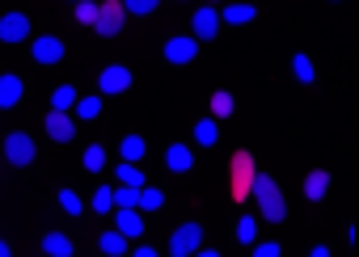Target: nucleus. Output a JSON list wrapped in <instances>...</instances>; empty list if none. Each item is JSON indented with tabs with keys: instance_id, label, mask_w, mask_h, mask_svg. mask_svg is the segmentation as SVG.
I'll list each match as a JSON object with an SVG mask.
<instances>
[{
	"instance_id": "423d86ee",
	"label": "nucleus",
	"mask_w": 359,
	"mask_h": 257,
	"mask_svg": "<svg viewBox=\"0 0 359 257\" xmlns=\"http://www.w3.org/2000/svg\"><path fill=\"white\" fill-rule=\"evenodd\" d=\"M5 156H9V165L26 169V165L34 160V139H30V135H22V131H13V135L5 139Z\"/></svg>"
},
{
	"instance_id": "4be33fe9",
	"label": "nucleus",
	"mask_w": 359,
	"mask_h": 257,
	"mask_svg": "<svg viewBox=\"0 0 359 257\" xmlns=\"http://www.w3.org/2000/svg\"><path fill=\"white\" fill-rule=\"evenodd\" d=\"M97 249H102L106 257H123V249H127V240H123L118 232H102V236H97Z\"/></svg>"
},
{
	"instance_id": "2eb2a0df",
	"label": "nucleus",
	"mask_w": 359,
	"mask_h": 257,
	"mask_svg": "<svg viewBox=\"0 0 359 257\" xmlns=\"http://www.w3.org/2000/svg\"><path fill=\"white\" fill-rule=\"evenodd\" d=\"M325 190H330V173H325V169H313V173L304 177V198H309V202H321Z\"/></svg>"
},
{
	"instance_id": "ddd939ff",
	"label": "nucleus",
	"mask_w": 359,
	"mask_h": 257,
	"mask_svg": "<svg viewBox=\"0 0 359 257\" xmlns=\"http://www.w3.org/2000/svg\"><path fill=\"white\" fill-rule=\"evenodd\" d=\"M26 93V81L22 76H0V110H13Z\"/></svg>"
},
{
	"instance_id": "473e14b6",
	"label": "nucleus",
	"mask_w": 359,
	"mask_h": 257,
	"mask_svg": "<svg viewBox=\"0 0 359 257\" xmlns=\"http://www.w3.org/2000/svg\"><path fill=\"white\" fill-rule=\"evenodd\" d=\"M123 13H156V0H127Z\"/></svg>"
},
{
	"instance_id": "5701e85b",
	"label": "nucleus",
	"mask_w": 359,
	"mask_h": 257,
	"mask_svg": "<svg viewBox=\"0 0 359 257\" xmlns=\"http://www.w3.org/2000/svg\"><path fill=\"white\" fill-rule=\"evenodd\" d=\"M72 114H76V118H85V123H89V118H97V114H102V97H76Z\"/></svg>"
},
{
	"instance_id": "f3484780",
	"label": "nucleus",
	"mask_w": 359,
	"mask_h": 257,
	"mask_svg": "<svg viewBox=\"0 0 359 257\" xmlns=\"http://www.w3.org/2000/svg\"><path fill=\"white\" fill-rule=\"evenodd\" d=\"M76 97H81V93H76L72 85H60V89L51 93V114H72V106H76Z\"/></svg>"
},
{
	"instance_id": "9b49d317",
	"label": "nucleus",
	"mask_w": 359,
	"mask_h": 257,
	"mask_svg": "<svg viewBox=\"0 0 359 257\" xmlns=\"http://www.w3.org/2000/svg\"><path fill=\"white\" fill-rule=\"evenodd\" d=\"M191 165H195L191 144H169V152H165V169L169 173H191Z\"/></svg>"
},
{
	"instance_id": "412c9836",
	"label": "nucleus",
	"mask_w": 359,
	"mask_h": 257,
	"mask_svg": "<svg viewBox=\"0 0 359 257\" xmlns=\"http://www.w3.org/2000/svg\"><path fill=\"white\" fill-rule=\"evenodd\" d=\"M161 202H165V194L152 190V186H144L140 198H135V211H140V215H144V211H161Z\"/></svg>"
},
{
	"instance_id": "2f4dec72",
	"label": "nucleus",
	"mask_w": 359,
	"mask_h": 257,
	"mask_svg": "<svg viewBox=\"0 0 359 257\" xmlns=\"http://www.w3.org/2000/svg\"><path fill=\"white\" fill-rule=\"evenodd\" d=\"M76 22L81 26H93L97 22V5H93V0H81V5H76Z\"/></svg>"
},
{
	"instance_id": "4468645a",
	"label": "nucleus",
	"mask_w": 359,
	"mask_h": 257,
	"mask_svg": "<svg viewBox=\"0 0 359 257\" xmlns=\"http://www.w3.org/2000/svg\"><path fill=\"white\" fill-rule=\"evenodd\" d=\"M47 135H51L55 144H68V139L76 135V123H72V114H47Z\"/></svg>"
},
{
	"instance_id": "f03ea898",
	"label": "nucleus",
	"mask_w": 359,
	"mask_h": 257,
	"mask_svg": "<svg viewBox=\"0 0 359 257\" xmlns=\"http://www.w3.org/2000/svg\"><path fill=\"white\" fill-rule=\"evenodd\" d=\"M199 249H203V228H199V223L173 228V236H169V253H173V257H195Z\"/></svg>"
},
{
	"instance_id": "4c0bfd02",
	"label": "nucleus",
	"mask_w": 359,
	"mask_h": 257,
	"mask_svg": "<svg viewBox=\"0 0 359 257\" xmlns=\"http://www.w3.org/2000/svg\"><path fill=\"white\" fill-rule=\"evenodd\" d=\"M195 257H220V253H212V249H199V253H195Z\"/></svg>"
},
{
	"instance_id": "a878e982",
	"label": "nucleus",
	"mask_w": 359,
	"mask_h": 257,
	"mask_svg": "<svg viewBox=\"0 0 359 257\" xmlns=\"http://www.w3.org/2000/svg\"><path fill=\"white\" fill-rule=\"evenodd\" d=\"M292 72H296L300 85H313V60H309V55H296V60H292Z\"/></svg>"
},
{
	"instance_id": "dca6fc26",
	"label": "nucleus",
	"mask_w": 359,
	"mask_h": 257,
	"mask_svg": "<svg viewBox=\"0 0 359 257\" xmlns=\"http://www.w3.org/2000/svg\"><path fill=\"white\" fill-rule=\"evenodd\" d=\"M114 181L127 186V190H144V186H148V177L140 173V165H123V160H118V169H114Z\"/></svg>"
},
{
	"instance_id": "c85d7f7f",
	"label": "nucleus",
	"mask_w": 359,
	"mask_h": 257,
	"mask_svg": "<svg viewBox=\"0 0 359 257\" xmlns=\"http://www.w3.org/2000/svg\"><path fill=\"white\" fill-rule=\"evenodd\" d=\"M254 236H258L254 215H241V219H237V240H241V244H254Z\"/></svg>"
},
{
	"instance_id": "bb28decb",
	"label": "nucleus",
	"mask_w": 359,
	"mask_h": 257,
	"mask_svg": "<svg viewBox=\"0 0 359 257\" xmlns=\"http://www.w3.org/2000/svg\"><path fill=\"white\" fill-rule=\"evenodd\" d=\"M135 198H140V190H127V186H114V207H118V211H135Z\"/></svg>"
},
{
	"instance_id": "e433bc0d",
	"label": "nucleus",
	"mask_w": 359,
	"mask_h": 257,
	"mask_svg": "<svg viewBox=\"0 0 359 257\" xmlns=\"http://www.w3.org/2000/svg\"><path fill=\"white\" fill-rule=\"evenodd\" d=\"M0 257H13V249H9V244H5V240H0Z\"/></svg>"
},
{
	"instance_id": "9d476101",
	"label": "nucleus",
	"mask_w": 359,
	"mask_h": 257,
	"mask_svg": "<svg viewBox=\"0 0 359 257\" xmlns=\"http://www.w3.org/2000/svg\"><path fill=\"white\" fill-rule=\"evenodd\" d=\"M114 232L123 240H140L144 236V215L140 211H114Z\"/></svg>"
},
{
	"instance_id": "a211bd4d",
	"label": "nucleus",
	"mask_w": 359,
	"mask_h": 257,
	"mask_svg": "<svg viewBox=\"0 0 359 257\" xmlns=\"http://www.w3.org/2000/svg\"><path fill=\"white\" fill-rule=\"evenodd\" d=\"M144 152H148V148H144V139H140V135H127V139L118 144L123 165H140V160H144Z\"/></svg>"
},
{
	"instance_id": "f8f14e48",
	"label": "nucleus",
	"mask_w": 359,
	"mask_h": 257,
	"mask_svg": "<svg viewBox=\"0 0 359 257\" xmlns=\"http://www.w3.org/2000/svg\"><path fill=\"white\" fill-rule=\"evenodd\" d=\"M216 30H220V9H199L195 13V43H208V39H216Z\"/></svg>"
},
{
	"instance_id": "39448f33",
	"label": "nucleus",
	"mask_w": 359,
	"mask_h": 257,
	"mask_svg": "<svg viewBox=\"0 0 359 257\" xmlns=\"http://www.w3.org/2000/svg\"><path fill=\"white\" fill-rule=\"evenodd\" d=\"M26 39H30V18L26 13H5V18H0V43L18 47Z\"/></svg>"
},
{
	"instance_id": "cd10ccee",
	"label": "nucleus",
	"mask_w": 359,
	"mask_h": 257,
	"mask_svg": "<svg viewBox=\"0 0 359 257\" xmlns=\"http://www.w3.org/2000/svg\"><path fill=\"white\" fill-rule=\"evenodd\" d=\"M110 207H114V186H97V194H93V211L106 215Z\"/></svg>"
},
{
	"instance_id": "393cba45",
	"label": "nucleus",
	"mask_w": 359,
	"mask_h": 257,
	"mask_svg": "<svg viewBox=\"0 0 359 257\" xmlns=\"http://www.w3.org/2000/svg\"><path fill=\"white\" fill-rule=\"evenodd\" d=\"M85 169H89V173H102V169H106V148L89 144V148H85Z\"/></svg>"
},
{
	"instance_id": "f704fd0d",
	"label": "nucleus",
	"mask_w": 359,
	"mask_h": 257,
	"mask_svg": "<svg viewBox=\"0 0 359 257\" xmlns=\"http://www.w3.org/2000/svg\"><path fill=\"white\" fill-rule=\"evenodd\" d=\"M131 257H161V253H156V249H148V244H144V249H135V253H131Z\"/></svg>"
},
{
	"instance_id": "7ed1b4c3",
	"label": "nucleus",
	"mask_w": 359,
	"mask_h": 257,
	"mask_svg": "<svg viewBox=\"0 0 359 257\" xmlns=\"http://www.w3.org/2000/svg\"><path fill=\"white\" fill-rule=\"evenodd\" d=\"M254 173H258V169H254V156H250V152H237V156H233V198H237V202L250 198Z\"/></svg>"
},
{
	"instance_id": "0eeeda50",
	"label": "nucleus",
	"mask_w": 359,
	"mask_h": 257,
	"mask_svg": "<svg viewBox=\"0 0 359 257\" xmlns=\"http://www.w3.org/2000/svg\"><path fill=\"white\" fill-rule=\"evenodd\" d=\"M30 55H34V64H60L64 60V43L55 34H43V39L30 43Z\"/></svg>"
},
{
	"instance_id": "c756f323",
	"label": "nucleus",
	"mask_w": 359,
	"mask_h": 257,
	"mask_svg": "<svg viewBox=\"0 0 359 257\" xmlns=\"http://www.w3.org/2000/svg\"><path fill=\"white\" fill-rule=\"evenodd\" d=\"M212 114H216V118H229V114H233V97H229L224 89L212 93Z\"/></svg>"
},
{
	"instance_id": "20e7f679",
	"label": "nucleus",
	"mask_w": 359,
	"mask_h": 257,
	"mask_svg": "<svg viewBox=\"0 0 359 257\" xmlns=\"http://www.w3.org/2000/svg\"><path fill=\"white\" fill-rule=\"evenodd\" d=\"M123 5H118V0H110V5H97V22H93V30L102 34V39H114L118 30H123Z\"/></svg>"
},
{
	"instance_id": "6e6552de",
	"label": "nucleus",
	"mask_w": 359,
	"mask_h": 257,
	"mask_svg": "<svg viewBox=\"0 0 359 257\" xmlns=\"http://www.w3.org/2000/svg\"><path fill=\"white\" fill-rule=\"evenodd\" d=\"M195 55H199V43L187 39V34H177V39L165 43V60H169V64H191Z\"/></svg>"
},
{
	"instance_id": "b1692460",
	"label": "nucleus",
	"mask_w": 359,
	"mask_h": 257,
	"mask_svg": "<svg viewBox=\"0 0 359 257\" xmlns=\"http://www.w3.org/2000/svg\"><path fill=\"white\" fill-rule=\"evenodd\" d=\"M216 135H220V131H216V118H203V123L195 127V144H199V148H212Z\"/></svg>"
},
{
	"instance_id": "aec40b11",
	"label": "nucleus",
	"mask_w": 359,
	"mask_h": 257,
	"mask_svg": "<svg viewBox=\"0 0 359 257\" xmlns=\"http://www.w3.org/2000/svg\"><path fill=\"white\" fill-rule=\"evenodd\" d=\"M254 5H229L224 13H220V22H229V26H245V22H254Z\"/></svg>"
},
{
	"instance_id": "f257e3e1",
	"label": "nucleus",
	"mask_w": 359,
	"mask_h": 257,
	"mask_svg": "<svg viewBox=\"0 0 359 257\" xmlns=\"http://www.w3.org/2000/svg\"><path fill=\"white\" fill-rule=\"evenodd\" d=\"M250 194L258 198V211H262V219L279 223V219L287 215V207H283V194H279V186H275L266 173H254V186H250Z\"/></svg>"
},
{
	"instance_id": "7c9ffc66",
	"label": "nucleus",
	"mask_w": 359,
	"mask_h": 257,
	"mask_svg": "<svg viewBox=\"0 0 359 257\" xmlns=\"http://www.w3.org/2000/svg\"><path fill=\"white\" fill-rule=\"evenodd\" d=\"M60 207H64L68 215H81V211H85V202H81V194H72V190H60Z\"/></svg>"
},
{
	"instance_id": "6ab92c4d",
	"label": "nucleus",
	"mask_w": 359,
	"mask_h": 257,
	"mask_svg": "<svg viewBox=\"0 0 359 257\" xmlns=\"http://www.w3.org/2000/svg\"><path fill=\"white\" fill-rule=\"evenodd\" d=\"M43 249H47L51 257H72V240H68L64 232H47V236H43Z\"/></svg>"
},
{
	"instance_id": "72a5a7b5",
	"label": "nucleus",
	"mask_w": 359,
	"mask_h": 257,
	"mask_svg": "<svg viewBox=\"0 0 359 257\" xmlns=\"http://www.w3.org/2000/svg\"><path fill=\"white\" fill-rule=\"evenodd\" d=\"M254 257H283V249L275 240H262V244H254Z\"/></svg>"
},
{
	"instance_id": "c9c22d12",
	"label": "nucleus",
	"mask_w": 359,
	"mask_h": 257,
	"mask_svg": "<svg viewBox=\"0 0 359 257\" xmlns=\"http://www.w3.org/2000/svg\"><path fill=\"white\" fill-rule=\"evenodd\" d=\"M309 257H330V249H325V244H317V249H313Z\"/></svg>"
},
{
	"instance_id": "1a4fd4ad",
	"label": "nucleus",
	"mask_w": 359,
	"mask_h": 257,
	"mask_svg": "<svg viewBox=\"0 0 359 257\" xmlns=\"http://www.w3.org/2000/svg\"><path fill=\"white\" fill-rule=\"evenodd\" d=\"M97 85H102V93H127L131 89V72L123 64H110V68H102Z\"/></svg>"
}]
</instances>
